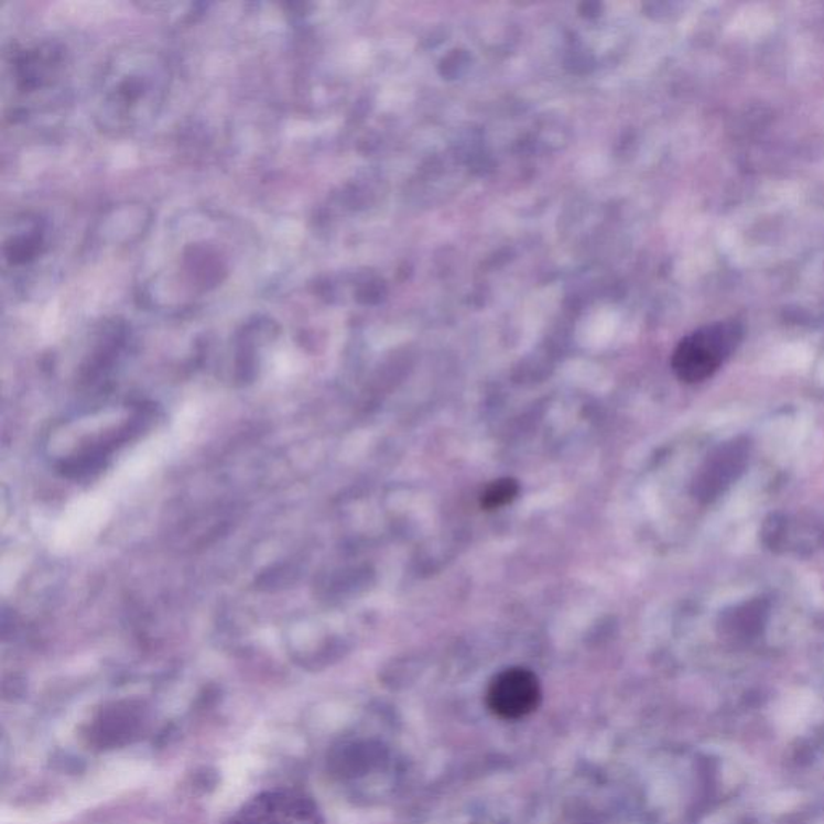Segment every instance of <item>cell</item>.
Returning a JSON list of instances; mask_svg holds the SVG:
<instances>
[{"instance_id":"1","label":"cell","mask_w":824,"mask_h":824,"mask_svg":"<svg viewBox=\"0 0 824 824\" xmlns=\"http://www.w3.org/2000/svg\"><path fill=\"white\" fill-rule=\"evenodd\" d=\"M170 84L165 55L147 45H124L108 58L94 86V121L108 134L139 131L159 117Z\"/></svg>"},{"instance_id":"2","label":"cell","mask_w":824,"mask_h":824,"mask_svg":"<svg viewBox=\"0 0 824 824\" xmlns=\"http://www.w3.org/2000/svg\"><path fill=\"white\" fill-rule=\"evenodd\" d=\"M68 76V55L61 42L36 40L13 45L6 61V90L12 94L13 121L58 102Z\"/></svg>"},{"instance_id":"3","label":"cell","mask_w":824,"mask_h":824,"mask_svg":"<svg viewBox=\"0 0 824 824\" xmlns=\"http://www.w3.org/2000/svg\"><path fill=\"white\" fill-rule=\"evenodd\" d=\"M227 824H324V818L305 792L275 788L248 799Z\"/></svg>"},{"instance_id":"4","label":"cell","mask_w":824,"mask_h":824,"mask_svg":"<svg viewBox=\"0 0 824 824\" xmlns=\"http://www.w3.org/2000/svg\"><path fill=\"white\" fill-rule=\"evenodd\" d=\"M541 684L535 673L522 666L502 670L488 686L490 711L505 720H520L540 705Z\"/></svg>"},{"instance_id":"5","label":"cell","mask_w":824,"mask_h":824,"mask_svg":"<svg viewBox=\"0 0 824 824\" xmlns=\"http://www.w3.org/2000/svg\"><path fill=\"white\" fill-rule=\"evenodd\" d=\"M741 335L736 323H717L697 330L681 341L675 353L676 371L684 377H694L707 371L726 348Z\"/></svg>"},{"instance_id":"6","label":"cell","mask_w":824,"mask_h":824,"mask_svg":"<svg viewBox=\"0 0 824 824\" xmlns=\"http://www.w3.org/2000/svg\"><path fill=\"white\" fill-rule=\"evenodd\" d=\"M51 226L34 213H20L3 227L2 257L7 267L23 269L44 257L51 243Z\"/></svg>"},{"instance_id":"7","label":"cell","mask_w":824,"mask_h":824,"mask_svg":"<svg viewBox=\"0 0 824 824\" xmlns=\"http://www.w3.org/2000/svg\"><path fill=\"white\" fill-rule=\"evenodd\" d=\"M520 494V485L516 478L502 477L490 481L480 495V506L484 511H498L506 508Z\"/></svg>"}]
</instances>
